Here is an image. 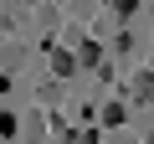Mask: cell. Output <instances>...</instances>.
Returning <instances> with one entry per match:
<instances>
[{
	"label": "cell",
	"mask_w": 154,
	"mask_h": 144,
	"mask_svg": "<svg viewBox=\"0 0 154 144\" xmlns=\"http://www.w3.org/2000/svg\"><path fill=\"white\" fill-rule=\"evenodd\" d=\"M77 67H82V62H77V52H51V72H57V77H72Z\"/></svg>",
	"instance_id": "obj_1"
},
{
	"label": "cell",
	"mask_w": 154,
	"mask_h": 144,
	"mask_svg": "<svg viewBox=\"0 0 154 144\" xmlns=\"http://www.w3.org/2000/svg\"><path fill=\"white\" fill-rule=\"evenodd\" d=\"M134 103H154V72H139L134 77Z\"/></svg>",
	"instance_id": "obj_2"
},
{
	"label": "cell",
	"mask_w": 154,
	"mask_h": 144,
	"mask_svg": "<svg viewBox=\"0 0 154 144\" xmlns=\"http://www.w3.org/2000/svg\"><path fill=\"white\" fill-rule=\"evenodd\" d=\"M77 62H82V67H103V46L98 41H82V46H77Z\"/></svg>",
	"instance_id": "obj_3"
},
{
	"label": "cell",
	"mask_w": 154,
	"mask_h": 144,
	"mask_svg": "<svg viewBox=\"0 0 154 144\" xmlns=\"http://www.w3.org/2000/svg\"><path fill=\"white\" fill-rule=\"evenodd\" d=\"M108 11H113V16H118V21H128V16H134V11H139V0H108Z\"/></svg>",
	"instance_id": "obj_4"
},
{
	"label": "cell",
	"mask_w": 154,
	"mask_h": 144,
	"mask_svg": "<svg viewBox=\"0 0 154 144\" xmlns=\"http://www.w3.org/2000/svg\"><path fill=\"white\" fill-rule=\"evenodd\" d=\"M103 124L118 129V124H123V103H108V108H103Z\"/></svg>",
	"instance_id": "obj_5"
},
{
	"label": "cell",
	"mask_w": 154,
	"mask_h": 144,
	"mask_svg": "<svg viewBox=\"0 0 154 144\" xmlns=\"http://www.w3.org/2000/svg\"><path fill=\"white\" fill-rule=\"evenodd\" d=\"M26 144H46V129H41V118H31V124H26Z\"/></svg>",
	"instance_id": "obj_6"
},
{
	"label": "cell",
	"mask_w": 154,
	"mask_h": 144,
	"mask_svg": "<svg viewBox=\"0 0 154 144\" xmlns=\"http://www.w3.org/2000/svg\"><path fill=\"white\" fill-rule=\"evenodd\" d=\"M72 144H103V139H98L93 129H82V134H72Z\"/></svg>",
	"instance_id": "obj_7"
},
{
	"label": "cell",
	"mask_w": 154,
	"mask_h": 144,
	"mask_svg": "<svg viewBox=\"0 0 154 144\" xmlns=\"http://www.w3.org/2000/svg\"><path fill=\"white\" fill-rule=\"evenodd\" d=\"M113 144H139V139H134V134H118V139H113Z\"/></svg>",
	"instance_id": "obj_8"
},
{
	"label": "cell",
	"mask_w": 154,
	"mask_h": 144,
	"mask_svg": "<svg viewBox=\"0 0 154 144\" xmlns=\"http://www.w3.org/2000/svg\"><path fill=\"white\" fill-rule=\"evenodd\" d=\"M144 144H154V129H149V139H144Z\"/></svg>",
	"instance_id": "obj_9"
}]
</instances>
